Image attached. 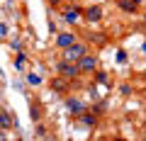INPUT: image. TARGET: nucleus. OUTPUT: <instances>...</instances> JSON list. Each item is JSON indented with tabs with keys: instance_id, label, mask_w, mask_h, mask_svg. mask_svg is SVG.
Here are the masks:
<instances>
[{
	"instance_id": "nucleus-8",
	"label": "nucleus",
	"mask_w": 146,
	"mask_h": 141,
	"mask_svg": "<svg viewBox=\"0 0 146 141\" xmlns=\"http://www.w3.org/2000/svg\"><path fill=\"white\" fill-rule=\"evenodd\" d=\"M12 126H15V122H12L10 112L0 110V129H3V131H7V129H12Z\"/></svg>"
},
{
	"instance_id": "nucleus-16",
	"label": "nucleus",
	"mask_w": 146,
	"mask_h": 141,
	"mask_svg": "<svg viewBox=\"0 0 146 141\" xmlns=\"http://www.w3.org/2000/svg\"><path fill=\"white\" fill-rule=\"evenodd\" d=\"M49 3H54V5H58V3H61V0H49Z\"/></svg>"
},
{
	"instance_id": "nucleus-4",
	"label": "nucleus",
	"mask_w": 146,
	"mask_h": 141,
	"mask_svg": "<svg viewBox=\"0 0 146 141\" xmlns=\"http://www.w3.org/2000/svg\"><path fill=\"white\" fill-rule=\"evenodd\" d=\"M83 17H85L88 22H100V20H102V7H100V5L85 7V10H83Z\"/></svg>"
},
{
	"instance_id": "nucleus-11",
	"label": "nucleus",
	"mask_w": 146,
	"mask_h": 141,
	"mask_svg": "<svg viewBox=\"0 0 146 141\" xmlns=\"http://www.w3.org/2000/svg\"><path fill=\"white\" fill-rule=\"evenodd\" d=\"M90 42H95V44H98V46H102V44L105 42H107V37H105V34H100V32H98V34H90Z\"/></svg>"
},
{
	"instance_id": "nucleus-18",
	"label": "nucleus",
	"mask_w": 146,
	"mask_h": 141,
	"mask_svg": "<svg viewBox=\"0 0 146 141\" xmlns=\"http://www.w3.org/2000/svg\"><path fill=\"white\" fill-rule=\"evenodd\" d=\"M131 3H136V5H139V3H141V0H131Z\"/></svg>"
},
{
	"instance_id": "nucleus-2",
	"label": "nucleus",
	"mask_w": 146,
	"mask_h": 141,
	"mask_svg": "<svg viewBox=\"0 0 146 141\" xmlns=\"http://www.w3.org/2000/svg\"><path fill=\"white\" fill-rule=\"evenodd\" d=\"M56 71H58V75H63V78H68V80H73V78H78V75H80L78 66L71 63V61H63V58L56 63Z\"/></svg>"
},
{
	"instance_id": "nucleus-13",
	"label": "nucleus",
	"mask_w": 146,
	"mask_h": 141,
	"mask_svg": "<svg viewBox=\"0 0 146 141\" xmlns=\"http://www.w3.org/2000/svg\"><path fill=\"white\" fill-rule=\"evenodd\" d=\"M34 134L39 136V139H46V126H44V124H36L34 126Z\"/></svg>"
},
{
	"instance_id": "nucleus-7",
	"label": "nucleus",
	"mask_w": 146,
	"mask_h": 141,
	"mask_svg": "<svg viewBox=\"0 0 146 141\" xmlns=\"http://www.w3.org/2000/svg\"><path fill=\"white\" fill-rule=\"evenodd\" d=\"M68 85H71V80L63 78V75H58V78H54V80H51V88H54V90H58V93H66Z\"/></svg>"
},
{
	"instance_id": "nucleus-9",
	"label": "nucleus",
	"mask_w": 146,
	"mask_h": 141,
	"mask_svg": "<svg viewBox=\"0 0 146 141\" xmlns=\"http://www.w3.org/2000/svg\"><path fill=\"white\" fill-rule=\"evenodd\" d=\"M117 5H119L122 12H129V15H136V10H139V5L131 3V0H117Z\"/></svg>"
},
{
	"instance_id": "nucleus-1",
	"label": "nucleus",
	"mask_w": 146,
	"mask_h": 141,
	"mask_svg": "<svg viewBox=\"0 0 146 141\" xmlns=\"http://www.w3.org/2000/svg\"><path fill=\"white\" fill-rule=\"evenodd\" d=\"M61 51H63V54H61V58H63V61L76 63L80 56H83V54H88V44H85V42H78V39H76V42L71 44V46L61 49Z\"/></svg>"
},
{
	"instance_id": "nucleus-12",
	"label": "nucleus",
	"mask_w": 146,
	"mask_h": 141,
	"mask_svg": "<svg viewBox=\"0 0 146 141\" xmlns=\"http://www.w3.org/2000/svg\"><path fill=\"white\" fill-rule=\"evenodd\" d=\"M80 117H83V124H88V126H95V124H98V119H95L93 115H85V112H80Z\"/></svg>"
},
{
	"instance_id": "nucleus-10",
	"label": "nucleus",
	"mask_w": 146,
	"mask_h": 141,
	"mask_svg": "<svg viewBox=\"0 0 146 141\" xmlns=\"http://www.w3.org/2000/svg\"><path fill=\"white\" fill-rule=\"evenodd\" d=\"M63 17H66V22H78L80 10H78V7H68V10L63 12Z\"/></svg>"
},
{
	"instance_id": "nucleus-3",
	"label": "nucleus",
	"mask_w": 146,
	"mask_h": 141,
	"mask_svg": "<svg viewBox=\"0 0 146 141\" xmlns=\"http://www.w3.org/2000/svg\"><path fill=\"white\" fill-rule=\"evenodd\" d=\"M76 66H78V71L80 73H93L95 68H98V58L93 56V54H83V56L78 58V61H76Z\"/></svg>"
},
{
	"instance_id": "nucleus-5",
	"label": "nucleus",
	"mask_w": 146,
	"mask_h": 141,
	"mask_svg": "<svg viewBox=\"0 0 146 141\" xmlns=\"http://www.w3.org/2000/svg\"><path fill=\"white\" fill-rule=\"evenodd\" d=\"M76 39H78V37H76L73 32H61V34L56 37V46H58V49H66V46H71Z\"/></svg>"
},
{
	"instance_id": "nucleus-14",
	"label": "nucleus",
	"mask_w": 146,
	"mask_h": 141,
	"mask_svg": "<svg viewBox=\"0 0 146 141\" xmlns=\"http://www.w3.org/2000/svg\"><path fill=\"white\" fill-rule=\"evenodd\" d=\"M42 119V112H39V107H32V122H39Z\"/></svg>"
},
{
	"instance_id": "nucleus-15",
	"label": "nucleus",
	"mask_w": 146,
	"mask_h": 141,
	"mask_svg": "<svg viewBox=\"0 0 146 141\" xmlns=\"http://www.w3.org/2000/svg\"><path fill=\"white\" fill-rule=\"evenodd\" d=\"M29 83L32 85H39V83H42V78H39V75H29Z\"/></svg>"
},
{
	"instance_id": "nucleus-17",
	"label": "nucleus",
	"mask_w": 146,
	"mask_h": 141,
	"mask_svg": "<svg viewBox=\"0 0 146 141\" xmlns=\"http://www.w3.org/2000/svg\"><path fill=\"white\" fill-rule=\"evenodd\" d=\"M0 139H5V134H3V129H0Z\"/></svg>"
},
{
	"instance_id": "nucleus-6",
	"label": "nucleus",
	"mask_w": 146,
	"mask_h": 141,
	"mask_svg": "<svg viewBox=\"0 0 146 141\" xmlns=\"http://www.w3.org/2000/svg\"><path fill=\"white\" fill-rule=\"evenodd\" d=\"M66 107L73 112V115H80V112H85V102H80V100H76V97H66Z\"/></svg>"
}]
</instances>
